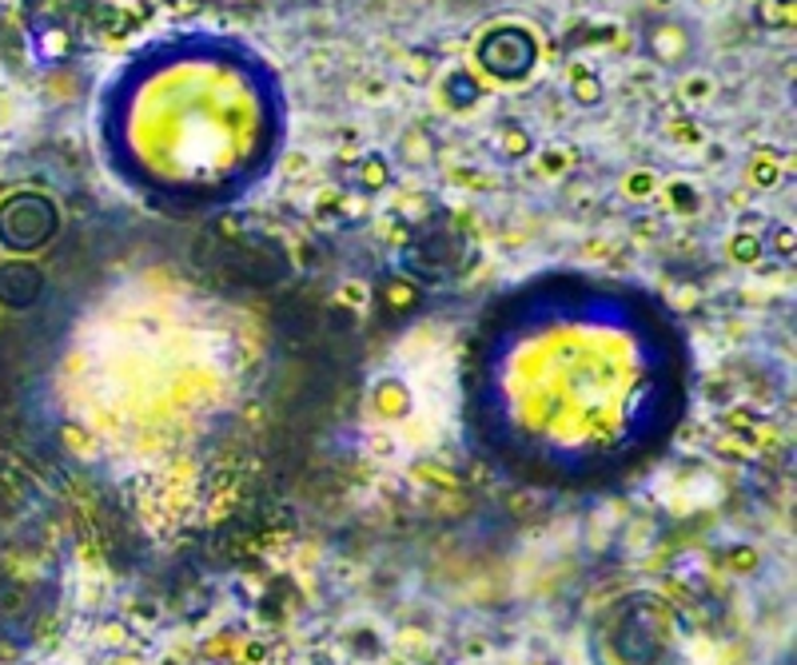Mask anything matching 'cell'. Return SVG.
<instances>
[{"mask_svg": "<svg viewBox=\"0 0 797 665\" xmlns=\"http://www.w3.org/2000/svg\"><path fill=\"white\" fill-rule=\"evenodd\" d=\"M479 415L523 467L587 479L667 435L678 355L662 319L606 287H543L491 319Z\"/></svg>", "mask_w": 797, "mask_h": 665, "instance_id": "1", "label": "cell"}, {"mask_svg": "<svg viewBox=\"0 0 797 665\" xmlns=\"http://www.w3.org/2000/svg\"><path fill=\"white\" fill-rule=\"evenodd\" d=\"M136 84L128 128V160L140 180L164 192L216 196L243 184L267 148V100L243 77V65L219 56H187Z\"/></svg>", "mask_w": 797, "mask_h": 665, "instance_id": "2", "label": "cell"}]
</instances>
